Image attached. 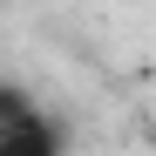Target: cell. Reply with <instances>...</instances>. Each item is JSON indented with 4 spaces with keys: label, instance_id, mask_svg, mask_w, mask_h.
Returning <instances> with one entry per match:
<instances>
[{
    "label": "cell",
    "instance_id": "obj_1",
    "mask_svg": "<svg viewBox=\"0 0 156 156\" xmlns=\"http://www.w3.org/2000/svg\"><path fill=\"white\" fill-rule=\"evenodd\" d=\"M0 156H68V149H61V129L48 115H34L20 129H0Z\"/></svg>",
    "mask_w": 156,
    "mask_h": 156
}]
</instances>
